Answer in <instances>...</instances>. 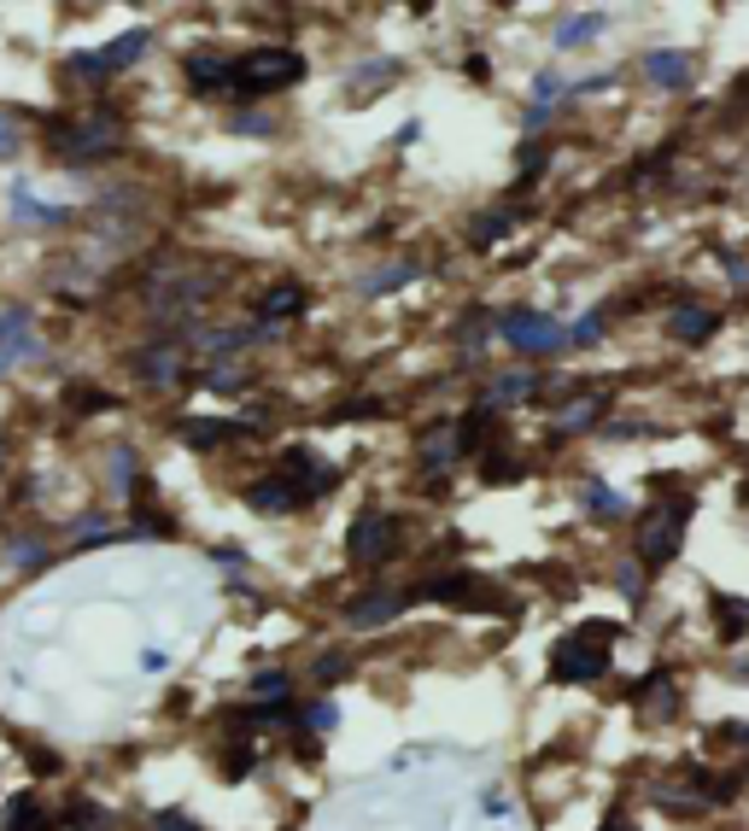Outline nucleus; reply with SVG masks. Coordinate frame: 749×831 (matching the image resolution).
<instances>
[{
	"label": "nucleus",
	"mask_w": 749,
	"mask_h": 831,
	"mask_svg": "<svg viewBox=\"0 0 749 831\" xmlns=\"http://www.w3.org/2000/svg\"><path fill=\"white\" fill-rule=\"evenodd\" d=\"M691 522H697V498L691 492L655 498V504L644 510V522H638V533H633V562L644 574L674 569V557L685 551V533H691Z\"/></svg>",
	"instance_id": "nucleus-1"
},
{
	"label": "nucleus",
	"mask_w": 749,
	"mask_h": 831,
	"mask_svg": "<svg viewBox=\"0 0 749 831\" xmlns=\"http://www.w3.org/2000/svg\"><path fill=\"white\" fill-rule=\"evenodd\" d=\"M621 638H627V626L609 621V615L574 626V633H562L556 650H551V685H591V680H603L609 656H615Z\"/></svg>",
	"instance_id": "nucleus-2"
},
{
	"label": "nucleus",
	"mask_w": 749,
	"mask_h": 831,
	"mask_svg": "<svg viewBox=\"0 0 749 831\" xmlns=\"http://www.w3.org/2000/svg\"><path fill=\"white\" fill-rule=\"evenodd\" d=\"M404 598L416 603H451L463 615H515V598L498 579L475 574V569H445V574H421L416 586H404Z\"/></svg>",
	"instance_id": "nucleus-3"
},
{
	"label": "nucleus",
	"mask_w": 749,
	"mask_h": 831,
	"mask_svg": "<svg viewBox=\"0 0 749 831\" xmlns=\"http://www.w3.org/2000/svg\"><path fill=\"white\" fill-rule=\"evenodd\" d=\"M305 53L299 47H253L234 59V100H263V94L299 88L305 83Z\"/></svg>",
	"instance_id": "nucleus-4"
},
{
	"label": "nucleus",
	"mask_w": 749,
	"mask_h": 831,
	"mask_svg": "<svg viewBox=\"0 0 749 831\" xmlns=\"http://www.w3.org/2000/svg\"><path fill=\"white\" fill-rule=\"evenodd\" d=\"M404 557V527H398V515H386V510H357L352 515V527H346V562L352 569H364V574H381L386 562H398Z\"/></svg>",
	"instance_id": "nucleus-5"
},
{
	"label": "nucleus",
	"mask_w": 749,
	"mask_h": 831,
	"mask_svg": "<svg viewBox=\"0 0 749 831\" xmlns=\"http://www.w3.org/2000/svg\"><path fill=\"white\" fill-rule=\"evenodd\" d=\"M498 334H504V346L515 357H551L568 346V328H562L551 310H533V305H509L504 317H498Z\"/></svg>",
	"instance_id": "nucleus-6"
},
{
	"label": "nucleus",
	"mask_w": 749,
	"mask_h": 831,
	"mask_svg": "<svg viewBox=\"0 0 749 831\" xmlns=\"http://www.w3.org/2000/svg\"><path fill=\"white\" fill-rule=\"evenodd\" d=\"M123 147V123L112 112H94V118H71V130L53 135V152L71 164H100L112 159V152Z\"/></svg>",
	"instance_id": "nucleus-7"
},
{
	"label": "nucleus",
	"mask_w": 749,
	"mask_h": 831,
	"mask_svg": "<svg viewBox=\"0 0 749 831\" xmlns=\"http://www.w3.org/2000/svg\"><path fill=\"white\" fill-rule=\"evenodd\" d=\"M147 47H152V29H130V36L106 41L100 53H71L65 59V76H76V83H112V76L130 71Z\"/></svg>",
	"instance_id": "nucleus-8"
},
{
	"label": "nucleus",
	"mask_w": 749,
	"mask_h": 831,
	"mask_svg": "<svg viewBox=\"0 0 749 831\" xmlns=\"http://www.w3.org/2000/svg\"><path fill=\"white\" fill-rule=\"evenodd\" d=\"M627 702H633V714L644 720V726H667V720H679V709H685V697H679V685H674L667 668L644 673V680L627 692Z\"/></svg>",
	"instance_id": "nucleus-9"
},
{
	"label": "nucleus",
	"mask_w": 749,
	"mask_h": 831,
	"mask_svg": "<svg viewBox=\"0 0 749 831\" xmlns=\"http://www.w3.org/2000/svg\"><path fill=\"white\" fill-rule=\"evenodd\" d=\"M275 468H281V475H287L293 486H305L310 504H317V498H328V492L340 486V463H328L322 451H310V445H287Z\"/></svg>",
	"instance_id": "nucleus-10"
},
{
	"label": "nucleus",
	"mask_w": 749,
	"mask_h": 831,
	"mask_svg": "<svg viewBox=\"0 0 749 831\" xmlns=\"http://www.w3.org/2000/svg\"><path fill=\"white\" fill-rule=\"evenodd\" d=\"M638 71H644L650 88L685 94V88L697 83V53H691V47H650V53L638 59Z\"/></svg>",
	"instance_id": "nucleus-11"
},
{
	"label": "nucleus",
	"mask_w": 749,
	"mask_h": 831,
	"mask_svg": "<svg viewBox=\"0 0 749 831\" xmlns=\"http://www.w3.org/2000/svg\"><path fill=\"white\" fill-rule=\"evenodd\" d=\"M721 322H726V310L721 305H709V300H685V305H674L667 310V340L674 346H702V340H714L721 334Z\"/></svg>",
	"instance_id": "nucleus-12"
},
{
	"label": "nucleus",
	"mask_w": 749,
	"mask_h": 831,
	"mask_svg": "<svg viewBox=\"0 0 749 831\" xmlns=\"http://www.w3.org/2000/svg\"><path fill=\"white\" fill-rule=\"evenodd\" d=\"M416 463H421V475L445 480L451 468L463 463V445H457V421H433V428L416 439Z\"/></svg>",
	"instance_id": "nucleus-13"
},
{
	"label": "nucleus",
	"mask_w": 749,
	"mask_h": 831,
	"mask_svg": "<svg viewBox=\"0 0 749 831\" xmlns=\"http://www.w3.org/2000/svg\"><path fill=\"white\" fill-rule=\"evenodd\" d=\"M246 504H253L258 515H299L310 498H305V486H293V480L275 468V475H263V480L246 486Z\"/></svg>",
	"instance_id": "nucleus-14"
},
{
	"label": "nucleus",
	"mask_w": 749,
	"mask_h": 831,
	"mask_svg": "<svg viewBox=\"0 0 749 831\" xmlns=\"http://www.w3.org/2000/svg\"><path fill=\"white\" fill-rule=\"evenodd\" d=\"M404 609H410L404 586H369V591H357V598L346 603V621L352 626H386V621H398Z\"/></svg>",
	"instance_id": "nucleus-15"
},
{
	"label": "nucleus",
	"mask_w": 749,
	"mask_h": 831,
	"mask_svg": "<svg viewBox=\"0 0 749 831\" xmlns=\"http://www.w3.org/2000/svg\"><path fill=\"white\" fill-rule=\"evenodd\" d=\"M253 310H258V322H263V328L299 322L305 310H310V293H305V281H293V276H287V281H275L270 293H258V305H253Z\"/></svg>",
	"instance_id": "nucleus-16"
},
{
	"label": "nucleus",
	"mask_w": 749,
	"mask_h": 831,
	"mask_svg": "<svg viewBox=\"0 0 749 831\" xmlns=\"http://www.w3.org/2000/svg\"><path fill=\"white\" fill-rule=\"evenodd\" d=\"M194 451H217V445H229V439H253L258 433V421H234V416H194V421H182L176 428Z\"/></svg>",
	"instance_id": "nucleus-17"
},
{
	"label": "nucleus",
	"mask_w": 749,
	"mask_h": 831,
	"mask_svg": "<svg viewBox=\"0 0 749 831\" xmlns=\"http://www.w3.org/2000/svg\"><path fill=\"white\" fill-rule=\"evenodd\" d=\"M533 399H539V369H504L487 393H480V404L498 411V416L515 411V404H533Z\"/></svg>",
	"instance_id": "nucleus-18"
},
{
	"label": "nucleus",
	"mask_w": 749,
	"mask_h": 831,
	"mask_svg": "<svg viewBox=\"0 0 749 831\" xmlns=\"http://www.w3.org/2000/svg\"><path fill=\"white\" fill-rule=\"evenodd\" d=\"M182 71L194 94H234V59H223V53H187Z\"/></svg>",
	"instance_id": "nucleus-19"
},
{
	"label": "nucleus",
	"mask_w": 749,
	"mask_h": 831,
	"mask_svg": "<svg viewBox=\"0 0 749 831\" xmlns=\"http://www.w3.org/2000/svg\"><path fill=\"white\" fill-rule=\"evenodd\" d=\"M130 369H135L147 387H176L182 375H187V357H182L176 346H147V352L130 357Z\"/></svg>",
	"instance_id": "nucleus-20"
},
{
	"label": "nucleus",
	"mask_w": 749,
	"mask_h": 831,
	"mask_svg": "<svg viewBox=\"0 0 749 831\" xmlns=\"http://www.w3.org/2000/svg\"><path fill=\"white\" fill-rule=\"evenodd\" d=\"M492 433H498V411H487V404H468V411L457 416V445H463V463L468 457H487L492 451Z\"/></svg>",
	"instance_id": "nucleus-21"
},
{
	"label": "nucleus",
	"mask_w": 749,
	"mask_h": 831,
	"mask_svg": "<svg viewBox=\"0 0 749 831\" xmlns=\"http://www.w3.org/2000/svg\"><path fill=\"white\" fill-rule=\"evenodd\" d=\"M709 609H714V638L721 645H744L749 638V598H732V591H709Z\"/></svg>",
	"instance_id": "nucleus-22"
},
{
	"label": "nucleus",
	"mask_w": 749,
	"mask_h": 831,
	"mask_svg": "<svg viewBox=\"0 0 749 831\" xmlns=\"http://www.w3.org/2000/svg\"><path fill=\"white\" fill-rule=\"evenodd\" d=\"M527 475H533V463L515 457V451H504V445H492L487 457H475V480L480 486H509V480H527Z\"/></svg>",
	"instance_id": "nucleus-23"
},
{
	"label": "nucleus",
	"mask_w": 749,
	"mask_h": 831,
	"mask_svg": "<svg viewBox=\"0 0 749 831\" xmlns=\"http://www.w3.org/2000/svg\"><path fill=\"white\" fill-rule=\"evenodd\" d=\"M580 504H586L591 522H627V515H633V498H621L609 480H586L580 486Z\"/></svg>",
	"instance_id": "nucleus-24"
},
{
	"label": "nucleus",
	"mask_w": 749,
	"mask_h": 831,
	"mask_svg": "<svg viewBox=\"0 0 749 831\" xmlns=\"http://www.w3.org/2000/svg\"><path fill=\"white\" fill-rule=\"evenodd\" d=\"M603 411H609V393H586V399H574L568 411L556 416V428H551V439H574V433H586V428H598L603 421Z\"/></svg>",
	"instance_id": "nucleus-25"
},
{
	"label": "nucleus",
	"mask_w": 749,
	"mask_h": 831,
	"mask_svg": "<svg viewBox=\"0 0 749 831\" xmlns=\"http://www.w3.org/2000/svg\"><path fill=\"white\" fill-rule=\"evenodd\" d=\"M515 223H521V211H515V206H492V211H480L475 223H468V246H475V253H487V246H498L504 234H515Z\"/></svg>",
	"instance_id": "nucleus-26"
},
{
	"label": "nucleus",
	"mask_w": 749,
	"mask_h": 831,
	"mask_svg": "<svg viewBox=\"0 0 749 831\" xmlns=\"http://www.w3.org/2000/svg\"><path fill=\"white\" fill-rule=\"evenodd\" d=\"M421 276H428V264H421V258H393L386 270L364 276V293H369V300H386V293L410 288V281H421Z\"/></svg>",
	"instance_id": "nucleus-27"
},
{
	"label": "nucleus",
	"mask_w": 749,
	"mask_h": 831,
	"mask_svg": "<svg viewBox=\"0 0 749 831\" xmlns=\"http://www.w3.org/2000/svg\"><path fill=\"white\" fill-rule=\"evenodd\" d=\"M609 24V12H568L556 29H551V41H556V53H574V47H586L598 29Z\"/></svg>",
	"instance_id": "nucleus-28"
},
{
	"label": "nucleus",
	"mask_w": 749,
	"mask_h": 831,
	"mask_svg": "<svg viewBox=\"0 0 749 831\" xmlns=\"http://www.w3.org/2000/svg\"><path fill=\"white\" fill-rule=\"evenodd\" d=\"M398 71H404V65H398V59H374V65H357V71H352V76H357V83L346 88V94H352V106H364V100H369V94H386V88H393V83H398Z\"/></svg>",
	"instance_id": "nucleus-29"
},
{
	"label": "nucleus",
	"mask_w": 749,
	"mask_h": 831,
	"mask_svg": "<svg viewBox=\"0 0 749 831\" xmlns=\"http://www.w3.org/2000/svg\"><path fill=\"white\" fill-rule=\"evenodd\" d=\"M12 211H19V223H71V211H65V206H36L24 182L12 187Z\"/></svg>",
	"instance_id": "nucleus-30"
},
{
	"label": "nucleus",
	"mask_w": 749,
	"mask_h": 831,
	"mask_svg": "<svg viewBox=\"0 0 749 831\" xmlns=\"http://www.w3.org/2000/svg\"><path fill=\"white\" fill-rule=\"evenodd\" d=\"M544 164H551V140H527V147H521V176H515L509 194H527V187L544 176Z\"/></svg>",
	"instance_id": "nucleus-31"
},
{
	"label": "nucleus",
	"mask_w": 749,
	"mask_h": 831,
	"mask_svg": "<svg viewBox=\"0 0 749 831\" xmlns=\"http://www.w3.org/2000/svg\"><path fill=\"white\" fill-rule=\"evenodd\" d=\"M253 697L263 702V709H281V702H287L293 697V680H287V673H258V680H253Z\"/></svg>",
	"instance_id": "nucleus-32"
},
{
	"label": "nucleus",
	"mask_w": 749,
	"mask_h": 831,
	"mask_svg": "<svg viewBox=\"0 0 749 831\" xmlns=\"http://www.w3.org/2000/svg\"><path fill=\"white\" fill-rule=\"evenodd\" d=\"M603 328H609V305L586 310V317L568 328V346H598V340H603Z\"/></svg>",
	"instance_id": "nucleus-33"
},
{
	"label": "nucleus",
	"mask_w": 749,
	"mask_h": 831,
	"mask_svg": "<svg viewBox=\"0 0 749 831\" xmlns=\"http://www.w3.org/2000/svg\"><path fill=\"white\" fill-rule=\"evenodd\" d=\"M299 726L310 732V738H328V732H334V726H340V709H334V702H328V697H322V702H310V709L299 714Z\"/></svg>",
	"instance_id": "nucleus-34"
},
{
	"label": "nucleus",
	"mask_w": 749,
	"mask_h": 831,
	"mask_svg": "<svg viewBox=\"0 0 749 831\" xmlns=\"http://www.w3.org/2000/svg\"><path fill=\"white\" fill-rule=\"evenodd\" d=\"M7 831H47V820H41V808L29 803V796H19V803L7 808Z\"/></svg>",
	"instance_id": "nucleus-35"
},
{
	"label": "nucleus",
	"mask_w": 749,
	"mask_h": 831,
	"mask_svg": "<svg viewBox=\"0 0 749 831\" xmlns=\"http://www.w3.org/2000/svg\"><path fill=\"white\" fill-rule=\"evenodd\" d=\"M615 586H621V598H627L633 609L644 603V569H638V562H621V569H615Z\"/></svg>",
	"instance_id": "nucleus-36"
},
{
	"label": "nucleus",
	"mask_w": 749,
	"mask_h": 831,
	"mask_svg": "<svg viewBox=\"0 0 749 831\" xmlns=\"http://www.w3.org/2000/svg\"><path fill=\"white\" fill-rule=\"evenodd\" d=\"M346 673H352V656H346V650H334V656H322V662H317V673H310V680H317L322 692H328V685L346 680Z\"/></svg>",
	"instance_id": "nucleus-37"
},
{
	"label": "nucleus",
	"mask_w": 749,
	"mask_h": 831,
	"mask_svg": "<svg viewBox=\"0 0 749 831\" xmlns=\"http://www.w3.org/2000/svg\"><path fill=\"white\" fill-rule=\"evenodd\" d=\"M364 416H386V399H352L346 411H328V421H364Z\"/></svg>",
	"instance_id": "nucleus-38"
},
{
	"label": "nucleus",
	"mask_w": 749,
	"mask_h": 831,
	"mask_svg": "<svg viewBox=\"0 0 749 831\" xmlns=\"http://www.w3.org/2000/svg\"><path fill=\"white\" fill-rule=\"evenodd\" d=\"M65 399H76V411H83V416H88V411H112V404H118L112 393H100V387H71Z\"/></svg>",
	"instance_id": "nucleus-39"
},
{
	"label": "nucleus",
	"mask_w": 749,
	"mask_h": 831,
	"mask_svg": "<svg viewBox=\"0 0 749 831\" xmlns=\"http://www.w3.org/2000/svg\"><path fill=\"white\" fill-rule=\"evenodd\" d=\"M229 130H241V135H270L275 123L263 118V112H234V118H229Z\"/></svg>",
	"instance_id": "nucleus-40"
},
{
	"label": "nucleus",
	"mask_w": 749,
	"mask_h": 831,
	"mask_svg": "<svg viewBox=\"0 0 749 831\" xmlns=\"http://www.w3.org/2000/svg\"><path fill=\"white\" fill-rule=\"evenodd\" d=\"M463 76H468V83H492V59L487 53H468L463 59Z\"/></svg>",
	"instance_id": "nucleus-41"
},
{
	"label": "nucleus",
	"mask_w": 749,
	"mask_h": 831,
	"mask_svg": "<svg viewBox=\"0 0 749 831\" xmlns=\"http://www.w3.org/2000/svg\"><path fill=\"white\" fill-rule=\"evenodd\" d=\"M152 831H199V826L187 820V814H176V808H170V814H152Z\"/></svg>",
	"instance_id": "nucleus-42"
},
{
	"label": "nucleus",
	"mask_w": 749,
	"mask_h": 831,
	"mask_svg": "<svg viewBox=\"0 0 749 831\" xmlns=\"http://www.w3.org/2000/svg\"><path fill=\"white\" fill-rule=\"evenodd\" d=\"M598 831H638V826H633V814H627V808H609Z\"/></svg>",
	"instance_id": "nucleus-43"
},
{
	"label": "nucleus",
	"mask_w": 749,
	"mask_h": 831,
	"mask_svg": "<svg viewBox=\"0 0 749 831\" xmlns=\"http://www.w3.org/2000/svg\"><path fill=\"white\" fill-rule=\"evenodd\" d=\"M12 562H19V569H41V551H36V539H24L19 551H12Z\"/></svg>",
	"instance_id": "nucleus-44"
},
{
	"label": "nucleus",
	"mask_w": 749,
	"mask_h": 831,
	"mask_svg": "<svg viewBox=\"0 0 749 831\" xmlns=\"http://www.w3.org/2000/svg\"><path fill=\"white\" fill-rule=\"evenodd\" d=\"M721 738H726V744H744V749H749V720H726V726H721Z\"/></svg>",
	"instance_id": "nucleus-45"
},
{
	"label": "nucleus",
	"mask_w": 749,
	"mask_h": 831,
	"mask_svg": "<svg viewBox=\"0 0 749 831\" xmlns=\"http://www.w3.org/2000/svg\"><path fill=\"white\" fill-rule=\"evenodd\" d=\"M19 328H29V310H7V317H0V340L19 334Z\"/></svg>",
	"instance_id": "nucleus-46"
},
{
	"label": "nucleus",
	"mask_w": 749,
	"mask_h": 831,
	"mask_svg": "<svg viewBox=\"0 0 749 831\" xmlns=\"http://www.w3.org/2000/svg\"><path fill=\"white\" fill-rule=\"evenodd\" d=\"M19 147V130H12V118H0V152H12Z\"/></svg>",
	"instance_id": "nucleus-47"
}]
</instances>
